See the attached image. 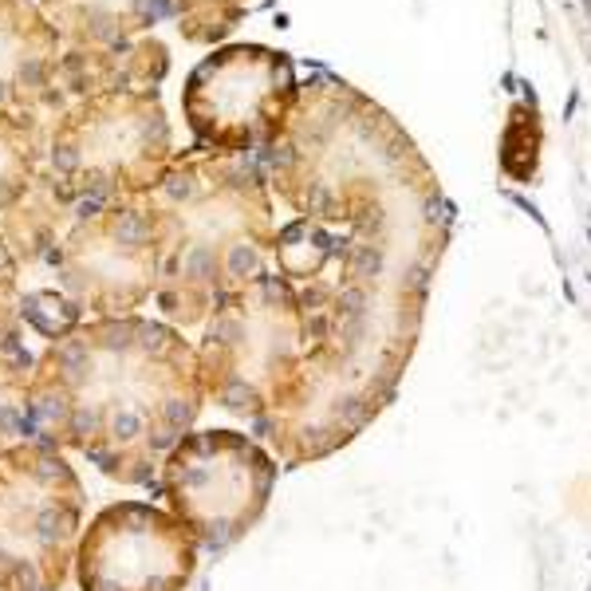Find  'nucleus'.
<instances>
[{
	"mask_svg": "<svg viewBox=\"0 0 591 591\" xmlns=\"http://www.w3.org/2000/svg\"><path fill=\"white\" fill-rule=\"evenodd\" d=\"M300 98L292 59L268 48H229L197 67L186 110L194 131L225 150L276 143Z\"/></svg>",
	"mask_w": 591,
	"mask_h": 591,
	"instance_id": "obj_2",
	"label": "nucleus"
},
{
	"mask_svg": "<svg viewBox=\"0 0 591 591\" xmlns=\"http://www.w3.org/2000/svg\"><path fill=\"white\" fill-rule=\"evenodd\" d=\"M0 98H4V83H0Z\"/></svg>",
	"mask_w": 591,
	"mask_h": 591,
	"instance_id": "obj_7",
	"label": "nucleus"
},
{
	"mask_svg": "<svg viewBox=\"0 0 591 591\" xmlns=\"http://www.w3.org/2000/svg\"><path fill=\"white\" fill-rule=\"evenodd\" d=\"M272 485V461L241 434L213 430L174 446L166 461V492L177 520L209 548H225L261 516Z\"/></svg>",
	"mask_w": 591,
	"mask_h": 591,
	"instance_id": "obj_1",
	"label": "nucleus"
},
{
	"mask_svg": "<svg viewBox=\"0 0 591 591\" xmlns=\"http://www.w3.org/2000/svg\"><path fill=\"white\" fill-rule=\"evenodd\" d=\"M245 0H166V12H174L189 24L197 40H213V36L229 32Z\"/></svg>",
	"mask_w": 591,
	"mask_h": 591,
	"instance_id": "obj_4",
	"label": "nucleus"
},
{
	"mask_svg": "<svg viewBox=\"0 0 591 591\" xmlns=\"http://www.w3.org/2000/svg\"><path fill=\"white\" fill-rule=\"evenodd\" d=\"M55 166H59V170H75V166H79V154L71 150V146H59V150H55Z\"/></svg>",
	"mask_w": 591,
	"mask_h": 591,
	"instance_id": "obj_5",
	"label": "nucleus"
},
{
	"mask_svg": "<svg viewBox=\"0 0 591 591\" xmlns=\"http://www.w3.org/2000/svg\"><path fill=\"white\" fill-rule=\"evenodd\" d=\"M20 79H24V83H32V87H36V83L44 79V67H40V64H36V59H32V64H24V67H20Z\"/></svg>",
	"mask_w": 591,
	"mask_h": 591,
	"instance_id": "obj_6",
	"label": "nucleus"
},
{
	"mask_svg": "<svg viewBox=\"0 0 591 591\" xmlns=\"http://www.w3.org/2000/svg\"><path fill=\"white\" fill-rule=\"evenodd\" d=\"M194 571V544L182 520L119 504L91 525L79 556L83 591H182Z\"/></svg>",
	"mask_w": 591,
	"mask_h": 591,
	"instance_id": "obj_3",
	"label": "nucleus"
}]
</instances>
